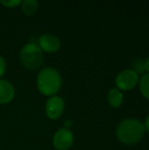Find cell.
<instances>
[{
  "label": "cell",
  "instance_id": "6da1fadb",
  "mask_svg": "<svg viewBox=\"0 0 149 150\" xmlns=\"http://www.w3.org/2000/svg\"><path fill=\"white\" fill-rule=\"evenodd\" d=\"M144 134V125L135 119H127L121 121L116 130L118 139L121 142L128 145L139 142Z\"/></svg>",
  "mask_w": 149,
  "mask_h": 150
},
{
  "label": "cell",
  "instance_id": "7a4b0ae2",
  "mask_svg": "<svg viewBox=\"0 0 149 150\" xmlns=\"http://www.w3.org/2000/svg\"><path fill=\"white\" fill-rule=\"evenodd\" d=\"M37 85L42 94L46 96L54 95L61 88V75L53 68H46L40 72L37 78Z\"/></svg>",
  "mask_w": 149,
  "mask_h": 150
},
{
  "label": "cell",
  "instance_id": "3957f363",
  "mask_svg": "<svg viewBox=\"0 0 149 150\" xmlns=\"http://www.w3.org/2000/svg\"><path fill=\"white\" fill-rule=\"evenodd\" d=\"M19 56L22 64L29 69H38L43 62L42 50L34 43L26 44L21 49Z\"/></svg>",
  "mask_w": 149,
  "mask_h": 150
},
{
  "label": "cell",
  "instance_id": "277c9868",
  "mask_svg": "<svg viewBox=\"0 0 149 150\" xmlns=\"http://www.w3.org/2000/svg\"><path fill=\"white\" fill-rule=\"evenodd\" d=\"M138 75L132 69L122 71L116 77V84L120 90L128 91L133 89L138 83Z\"/></svg>",
  "mask_w": 149,
  "mask_h": 150
},
{
  "label": "cell",
  "instance_id": "5b68a950",
  "mask_svg": "<svg viewBox=\"0 0 149 150\" xmlns=\"http://www.w3.org/2000/svg\"><path fill=\"white\" fill-rule=\"evenodd\" d=\"M53 142L57 150H68L74 142L73 134L67 128H61L55 133Z\"/></svg>",
  "mask_w": 149,
  "mask_h": 150
},
{
  "label": "cell",
  "instance_id": "8992f818",
  "mask_svg": "<svg viewBox=\"0 0 149 150\" xmlns=\"http://www.w3.org/2000/svg\"><path fill=\"white\" fill-rule=\"evenodd\" d=\"M64 110V101L61 97L50 98L47 102L46 112L49 119L56 120L63 112Z\"/></svg>",
  "mask_w": 149,
  "mask_h": 150
},
{
  "label": "cell",
  "instance_id": "52a82bcc",
  "mask_svg": "<svg viewBox=\"0 0 149 150\" xmlns=\"http://www.w3.org/2000/svg\"><path fill=\"white\" fill-rule=\"evenodd\" d=\"M39 44L40 49L48 52V53H53L57 51L60 48V40L59 39L53 35V34H43L40 37L39 39Z\"/></svg>",
  "mask_w": 149,
  "mask_h": 150
},
{
  "label": "cell",
  "instance_id": "ba28073f",
  "mask_svg": "<svg viewBox=\"0 0 149 150\" xmlns=\"http://www.w3.org/2000/svg\"><path fill=\"white\" fill-rule=\"evenodd\" d=\"M14 94L12 84L6 80H0V104L9 103L13 98Z\"/></svg>",
  "mask_w": 149,
  "mask_h": 150
},
{
  "label": "cell",
  "instance_id": "9c48e42d",
  "mask_svg": "<svg viewBox=\"0 0 149 150\" xmlns=\"http://www.w3.org/2000/svg\"><path fill=\"white\" fill-rule=\"evenodd\" d=\"M108 101L112 107L118 108L123 102V95L119 90L112 89L108 93Z\"/></svg>",
  "mask_w": 149,
  "mask_h": 150
},
{
  "label": "cell",
  "instance_id": "30bf717a",
  "mask_svg": "<svg viewBox=\"0 0 149 150\" xmlns=\"http://www.w3.org/2000/svg\"><path fill=\"white\" fill-rule=\"evenodd\" d=\"M38 2L35 0H25L22 2V11L26 15H32L38 10Z\"/></svg>",
  "mask_w": 149,
  "mask_h": 150
},
{
  "label": "cell",
  "instance_id": "8fae6325",
  "mask_svg": "<svg viewBox=\"0 0 149 150\" xmlns=\"http://www.w3.org/2000/svg\"><path fill=\"white\" fill-rule=\"evenodd\" d=\"M140 90L142 95L149 99V74L144 75L140 81Z\"/></svg>",
  "mask_w": 149,
  "mask_h": 150
},
{
  "label": "cell",
  "instance_id": "7c38bea8",
  "mask_svg": "<svg viewBox=\"0 0 149 150\" xmlns=\"http://www.w3.org/2000/svg\"><path fill=\"white\" fill-rule=\"evenodd\" d=\"M133 71L138 75V74H142L145 71L144 68V62L142 60H136L133 64Z\"/></svg>",
  "mask_w": 149,
  "mask_h": 150
},
{
  "label": "cell",
  "instance_id": "4fadbf2b",
  "mask_svg": "<svg viewBox=\"0 0 149 150\" xmlns=\"http://www.w3.org/2000/svg\"><path fill=\"white\" fill-rule=\"evenodd\" d=\"M22 2L19 0H2L0 1V4H2L3 5H4L5 7H15L18 4H20Z\"/></svg>",
  "mask_w": 149,
  "mask_h": 150
},
{
  "label": "cell",
  "instance_id": "5bb4252c",
  "mask_svg": "<svg viewBox=\"0 0 149 150\" xmlns=\"http://www.w3.org/2000/svg\"><path fill=\"white\" fill-rule=\"evenodd\" d=\"M5 68H6V65H5L4 59L2 56H0V76H2L4 74Z\"/></svg>",
  "mask_w": 149,
  "mask_h": 150
},
{
  "label": "cell",
  "instance_id": "9a60e30c",
  "mask_svg": "<svg viewBox=\"0 0 149 150\" xmlns=\"http://www.w3.org/2000/svg\"><path fill=\"white\" fill-rule=\"evenodd\" d=\"M144 68H145V70H147V71L149 72V56L146 59V61L144 62Z\"/></svg>",
  "mask_w": 149,
  "mask_h": 150
},
{
  "label": "cell",
  "instance_id": "2e32d148",
  "mask_svg": "<svg viewBox=\"0 0 149 150\" xmlns=\"http://www.w3.org/2000/svg\"><path fill=\"white\" fill-rule=\"evenodd\" d=\"M64 126H65L66 127H70L72 126V122H71L70 120H66V121L64 122Z\"/></svg>",
  "mask_w": 149,
  "mask_h": 150
},
{
  "label": "cell",
  "instance_id": "e0dca14e",
  "mask_svg": "<svg viewBox=\"0 0 149 150\" xmlns=\"http://www.w3.org/2000/svg\"><path fill=\"white\" fill-rule=\"evenodd\" d=\"M146 128L148 129V131L149 132V115L148 116L147 120H146Z\"/></svg>",
  "mask_w": 149,
  "mask_h": 150
}]
</instances>
